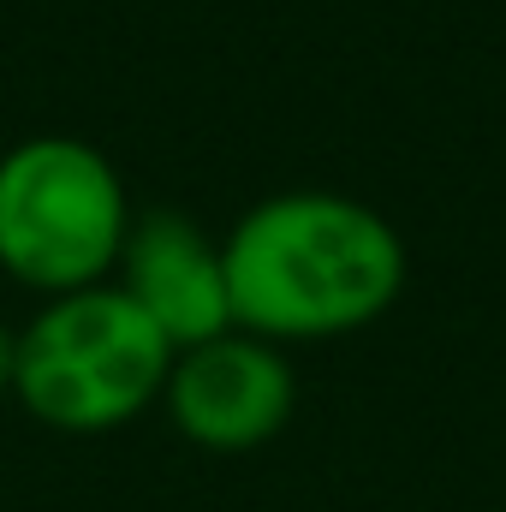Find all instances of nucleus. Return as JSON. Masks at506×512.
I'll list each match as a JSON object with an SVG mask.
<instances>
[{
  "mask_svg": "<svg viewBox=\"0 0 506 512\" xmlns=\"http://www.w3.org/2000/svg\"><path fill=\"white\" fill-rule=\"evenodd\" d=\"M233 328L274 346H316L376 328L405 292V239L364 197L292 185L251 203L227 239Z\"/></svg>",
  "mask_w": 506,
  "mask_h": 512,
  "instance_id": "f257e3e1",
  "label": "nucleus"
},
{
  "mask_svg": "<svg viewBox=\"0 0 506 512\" xmlns=\"http://www.w3.org/2000/svg\"><path fill=\"white\" fill-rule=\"evenodd\" d=\"M173 370L167 334L114 280L42 298L18 322L12 399L54 435H114L161 405Z\"/></svg>",
  "mask_w": 506,
  "mask_h": 512,
  "instance_id": "f03ea898",
  "label": "nucleus"
},
{
  "mask_svg": "<svg viewBox=\"0 0 506 512\" xmlns=\"http://www.w3.org/2000/svg\"><path fill=\"white\" fill-rule=\"evenodd\" d=\"M137 221L120 167L72 131L0 149V274L36 298L114 280Z\"/></svg>",
  "mask_w": 506,
  "mask_h": 512,
  "instance_id": "7ed1b4c3",
  "label": "nucleus"
},
{
  "mask_svg": "<svg viewBox=\"0 0 506 512\" xmlns=\"http://www.w3.org/2000/svg\"><path fill=\"white\" fill-rule=\"evenodd\" d=\"M161 411L203 453H256L298 411L292 352L262 334H245V328L185 346V352H173Z\"/></svg>",
  "mask_w": 506,
  "mask_h": 512,
  "instance_id": "20e7f679",
  "label": "nucleus"
},
{
  "mask_svg": "<svg viewBox=\"0 0 506 512\" xmlns=\"http://www.w3.org/2000/svg\"><path fill=\"white\" fill-rule=\"evenodd\" d=\"M114 286L167 334L173 352L233 328L227 251L179 209H143L114 262Z\"/></svg>",
  "mask_w": 506,
  "mask_h": 512,
  "instance_id": "39448f33",
  "label": "nucleus"
},
{
  "mask_svg": "<svg viewBox=\"0 0 506 512\" xmlns=\"http://www.w3.org/2000/svg\"><path fill=\"white\" fill-rule=\"evenodd\" d=\"M12 358H18V328L0 316V399H12Z\"/></svg>",
  "mask_w": 506,
  "mask_h": 512,
  "instance_id": "423d86ee",
  "label": "nucleus"
}]
</instances>
